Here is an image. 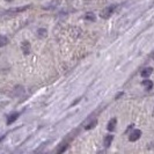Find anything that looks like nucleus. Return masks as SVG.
<instances>
[{"mask_svg":"<svg viewBox=\"0 0 154 154\" xmlns=\"http://www.w3.org/2000/svg\"><path fill=\"white\" fill-rule=\"evenodd\" d=\"M115 8H116L115 5H111V6H108V7H106L104 9H102V12H101V14H100L101 17H102V19H108L109 16L114 13Z\"/></svg>","mask_w":154,"mask_h":154,"instance_id":"nucleus-1","label":"nucleus"},{"mask_svg":"<svg viewBox=\"0 0 154 154\" xmlns=\"http://www.w3.org/2000/svg\"><path fill=\"white\" fill-rule=\"evenodd\" d=\"M140 137H141V131H140V130H133V131L130 133V136H129V140H130V141H136V140H138Z\"/></svg>","mask_w":154,"mask_h":154,"instance_id":"nucleus-2","label":"nucleus"},{"mask_svg":"<svg viewBox=\"0 0 154 154\" xmlns=\"http://www.w3.org/2000/svg\"><path fill=\"white\" fill-rule=\"evenodd\" d=\"M152 73H153V69H152V67H146V69H144L141 71V77L148 78Z\"/></svg>","mask_w":154,"mask_h":154,"instance_id":"nucleus-3","label":"nucleus"},{"mask_svg":"<svg viewBox=\"0 0 154 154\" xmlns=\"http://www.w3.org/2000/svg\"><path fill=\"white\" fill-rule=\"evenodd\" d=\"M116 125H117V119H116V118H112V119H110V122H109L108 125H107V129H108L109 131H114Z\"/></svg>","mask_w":154,"mask_h":154,"instance_id":"nucleus-4","label":"nucleus"},{"mask_svg":"<svg viewBox=\"0 0 154 154\" xmlns=\"http://www.w3.org/2000/svg\"><path fill=\"white\" fill-rule=\"evenodd\" d=\"M112 140H114V136H111V134H108V136L104 138V140H103V145H104L106 147H109L110 145H111Z\"/></svg>","mask_w":154,"mask_h":154,"instance_id":"nucleus-5","label":"nucleus"},{"mask_svg":"<svg viewBox=\"0 0 154 154\" xmlns=\"http://www.w3.org/2000/svg\"><path fill=\"white\" fill-rule=\"evenodd\" d=\"M22 51H23V54H28L29 52H30V44H29V42H23L22 43Z\"/></svg>","mask_w":154,"mask_h":154,"instance_id":"nucleus-6","label":"nucleus"},{"mask_svg":"<svg viewBox=\"0 0 154 154\" xmlns=\"http://www.w3.org/2000/svg\"><path fill=\"white\" fill-rule=\"evenodd\" d=\"M17 117H19V112H14V114H11V115L8 116V118H7V124H8V125H9V124H12L13 122H15Z\"/></svg>","mask_w":154,"mask_h":154,"instance_id":"nucleus-7","label":"nucleus"},{"mask_svg":"<svg viewBox=\"0 0 154 154\" xmlns=\"http://www.w3.org/2000/svg\"><path fill=\"white\" fill-rule=\"evenodd\" d=\"M143 86L145 87V89L151 91V89L153 88V81H152V80H144V81H143Z\"/></svg>","mask_w":154,"mask_h":154,"instance_id":"nucleus-8","label":"nucleus"},{"mask_svg":"<svg viewBox=\"0 0 154 154\" xmlns=\"http://www.w3.org/2000/svg\"><path fill=\"white\" fill-rule=\"evenodd\" d=\"M8 43V38L6 36H2V35H0V48L1 46H5L6 44Z\"/></svg>","mask_w":154,"mask_h":154,"instance_id":"nucleus-9","label":"nucleus"},{"mask_svg":"<svg viewBox=\"0 0 154 154\" xmlns=\"http://www.w3.org/2000/svg\"><path fill=\"white\" fill-rule=\"evenodd\" d=\"M96 124H97V121H96V119H93V122H91V123H88L86 125V130H91L93 128H95Z\"/></svg>","mask_w":154,"mask_h":154,"instance_id":"nucleus-10","label":"nucleus"},{"mask_svg":"<svg viewBox=\"0 0 154 154\" xmlns=\"http://www.w3.org/2000/svg\"><path fill=\"white\" fill-rule=\"evenodd\" d=\"M86 20L95 21V20H96V16L94 15V13H87V14H86Z\"/></svg>","mask_w":154,"mask_h":154,"instance_id":"nucleus-11","label":"nucleus"},{"mask_svg":"<svg viewBox=\"0 0 154 154\" xmlns=\"http://www.w3.org/2000/svg\"><path fill=\"white\" fill-rule=\"evenodd\" d=\"M37 34H38V37H41V38H43V37H45L46 36V30L45 29H38V31H37Z\"/></svg>","mask_w":154,"mask_h":154,"instance_id":"nucleus-12","label":"nucleus"},{"mask_svg":"<svg viewBox=\"0 0 154 154\" xmlns=\"http://www.w3.org/2000/svg\"><path fill=\"white\" fill-rule=\"evenodd\" d=\"M6 1H8V2H12V1H13V0H6Z\"/></svg>","mask_w":154,"mask_h":154,"instance_id":"nucleus-13","label":"nucleus"},{"mask_svg":"<svg viewBox=\"0 0 154 154\" xmlns=\"http://www.w3.org/2000/svg\"><path fill=\"white\" fill-rule=\"evenodd\" d=\"M152 58H153V59H154V54H152Z\"/></svg>","mask_w":154,"mask_h":154,"instance_id":"nucleus-14","label":"nucleus"},{"mask_svg":"<svg viewBox=\"0 0 154 154\" xmlns=\"http://www.w3.org/2000/svg\"><path fill=\"white\" fill-rule=\"evenodd\" d=\"M153 117H154V111H153Z\"/></svg>","mask_w":154,"mask_h":154,"instance_id":"nucleus-15","label":"nucleus"}]
</instances>
